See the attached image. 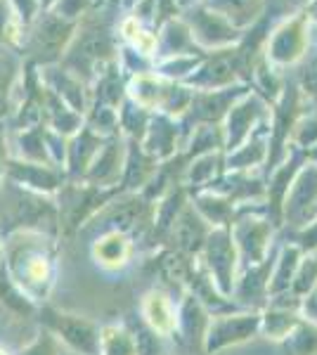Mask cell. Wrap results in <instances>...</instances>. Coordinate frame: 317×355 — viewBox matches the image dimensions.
<instances>
[{
  "label": "cell",
  "instance_id": "26",
  "mask_svg": "<svg viewBox=\"0 0 317 355\" xmlns=\"http://www.w3.org/2000/svg\"><path fill=\"white\" fill-rule=\"evenodd\" d=\"M93 5V0H57L55 5V15L62 17V19H78V17H83L88 12V8Z\"/></svg>",
  "mask_w": 317,
  "mask_h": 355
},
{
  "label": "cell",
  "instance_id": "15",
  "mask_svg": "<svg viewBox=\"0 0 317 355\" xmlns=\"http://www.w3.org/2000/svg\"><path fill=\"white\" fill-rule=\"evenodd\" d=\"M142 311H145V320L147 324L152 327V331L157 334H171L175 329V311H173L171 301L166 299L164 294L159 291H152L147 296L145 303H142Z\"/></svg>",
  "mask_w": 317,
  "mask_h": 355
},
{
  "label": "cell",
  "instance_id": "14",
  "mask_svg": "<svg viewBox=\"0 0 317 355\" xmlns=\"http://www.w3.org/2000/svg\"><path fill=\"white\" fill-rule=\"evenodd\" d=\"M228 114V140H230V147H237L241 140L249 133L251 123L256 121L258 116L263 114V102L258 97H246L241 105H234L230 107Z\"/></svg>",
  "mask_w": 317,
  "mask_h": 355
},
{
  "label": "cell",
  "instance_id": "25",
  "mask_svg": "<svg viewBox=\"0 0 317 355\" xmlns=\"http://www.w3.org/2000/svg\"><path fill=\"white\" fill-rule=\"evenodd\" d=\"M308 5H310V0H265V10H268V15L284 17V19L291 15L303 12Z\"/></svg>",
  "mask_w": 317,
  "mask_h": 355
},
{
  "label": "cell",
  "instance_id": "2",
  "mask_svg": "<svg viewBox=\"0 0 317 355\" xmlns=\"http://www.w3.org/2000/svg\"><path fill=\"white\" fill-rule=\"evenodd\" d=\"M114 53H117V45H114L107 17L102 12L85 17L83 26H78V33H74L71 43H69L65 57L67 71H71L76 78L93 76L97 67L114 60Z\"/></svg>",
  "mask_w": 317,
  "mask_h": 355
},
{
  "label": "cell",
  "instance_id": "29",
  "mask_svg": "<svg viewBox=\"0 0 317 355\" xmlns=\"http://www.w3.org/2000/svg\"><path fill=\"white\" fill-rule=\"evenodd\" d=\"M180 3L185 5V0H180ZM187 5H189V8H192V0H187Z\"/></svg>",
  "mask_w": 317,
  "mask_h": 355
},
{
  "label": "cell",
  "instance_id": "28",
  "mask_svg": "<svg viewBox=\"0 0 317 355\" xmlns=\"http://www.w3.org/2000/svg\"><path fill=\"white\" fill-rule=\"evenodd\" d=\"M305 17H308L310 24L317 26V0H310V5L305 8Z\"/></svg>",
  "mask_w": 317,
  "mask_h": 355
},
{
  "label": "cell",
  "instance_id": "8",
  "mask_svg": "<svg viewBox=\"0 0 317 355\" xmlns=\"http://www.w3.org/2000/svg\"><path fill=\"white\" fill-rule=\"evenodd\" d=\"M201 5L221 15L225 21H230L241 33L256 26L265 12V0H201Z\"/></svg>",
  "mask_w": 317,
  "mask_h": 355
},
{
  "label": "cell",
  "instance_id": "7",
  "mask_svg": "<svg viewBox=\"0 0 317 355\" xmlns=\"http://www.w3.org/2000/svg\"><path fill=\"white\" fill-rule=\"evenodd\" d=\"M5 173L12 180V185H19L36 194H50L62 187V173L50 164L12 159V162L5 164Z\"/></svg>",
  "mask_w": 317,
  "mask_h": 355
},
{
  "label": "cell",
  "instance_id": "13",
  "mask_svg": "<svg viewBox=\"0 0 317 355\" xmlns=\"http://www.w3.org/2000/svg\"><path fill=\"white\" fill-rule=\"evenodd\" d=\"M157 45H161V53L169 57H178V55H197L201 57L204 53L194 45L192 33H189L187 24L182 19H169L161 28V36L157 38Z\"/></svg>",
  "mask_w": 317,
  "mask_h": 355
},
{
  "label": "cell",
  "instance_id": "10",
  "mask_svg": "<svg viewBox=\"0 0 317 355\" xmlns=\"http://www.w3.org/2000/svg\"><path fill=\"white\" fill-rule=\"evenodd\" d=\"M102 220L114 232L130 234L140 227V223L147 220V202H142V199H123V202H117L102 214Z\"/></svg>",
  "mask_w": 317,
  "mask_h": 355
},
{
  "label": "cell",
  "instance_id": "19",
  "mask_svg": "<svg viewBox=\"0 0 317 355\" xmlns=\"http://www.w3.org/2000/svg\"><path fill=\"white\" fill-rule=\"evenodd\" d=\"M17 62L8 50H0V116L10 112V93H12Z\"/></svg>",
  "mask_w": 317,
  "mask_h": 355
},
{
  "label": "cell",
  "instance_id": "17",
  "mask_svg": "<svg viewBox=\"0 0 317 355\" xmlns=\"http://www.w3.org/2000/svg\"><path fill=\"white\" fill-rule=\"evenodd\" d=\"M166 88L169 85L161 83L157 76H149V73H137L132 78V85H130V97L137 107L142 110H149V107H161V100L166 95Z\"/></svg>",
  "mask_w": 317,
  "mask_h": 355
},
{
  "label": "cell",
  "instance_id": "30",
  "mask_svg": "<svg viewBox=\"0 0 317 355\" xmlns=\"http://www.w3.org/2000/svg\"><path fill=\"white\" fill-rule=\"evenodd\" d=\"M5 173V166H0V175H3Z\"/></svg>",
  "mask_w": 317,
  "mask_h": 355
},
{
  "label": "cell",
  "instance_id": "31",
  "mask_svg": "<svg viewBox=\"0 0 317 355\" xmlns=\"http://www.w3.org/2000/svg\"><path fill=\"white\" fill-rule=\"evenodd\" d=\"M0 154H3V140H0Z\"/></svg>",
  "mask_w": 317,
  "mask_h": 355
},
{
  "label": "cell",
  "instance_id": "32",
  "mask_svg": "<svg viewBox=\"0 0 317 355\" xmlns=\"http://www.w3.org/2000/svg\"><path fill=\"white\" fill-rule=\"evenodd\" d=\"M0 355H8V353H5V351H3V348H0Z\"/></svg>",
  "mask_w": 317,
  "mask_h": 355
},
{
  "label": "cell",
  "instance_id": "27",
  "mask_svg": "<svg viewBox=\"0 0 317 355\" xmlns=\"http://www.w3.org/2000/svg\"><path fill=\"white\" fill-rule=\"evenodd\" d=\"M15 10H17V17L26 24H31L33 17L38 12V0H12Z\"/></svg>",
  "mask_w": 317,
  "mask_h": 355
},
{
  "label": "cell",
  "instance_id": "5",
  "mask_svg": "<svg viewBox=\"0 0 317 355\" xmlns=\"http://www.w3.org/2000/svg\"><path fill=\"white\" fill-rule=\"evenodd\" d=\"M45 329L62 341L74 355H100V329L90 320L69 315L55 308L43 311Z\"/></svg>",
  "mask_w": 317,
  "mask_h": 355
},
{
  "label": "cell",
  "instance_id": "22",
  "mask_svg": "<svg viewBox=\"0 0 317 355\" xmlns=\"http://www.w3.org/2000/svg\"><path fill=\"white\" fill-rule=\"evenodd\" d=\"M197 218H194L192 211H185V214L178 218V225H175V234H178V242H180L185 249H194L197 246V239H199V225H194Z\"/></svg>",
  "mask_w": 317,
  "mask_h": 355
},
{
  "label": "cell",
  "instance_id": "23",
  "mask_svg": "<svg viewBox=\"0 0 317 355\" xmlns=\"http://www.w3.org/2000/svg\"><path fill=\"white\" fill-rule=\"evenodd\" d=\"M0 41L15 43L19 41V26H17V17L12 15L8 0H0Z\"/></svg>",
  "mask_w": 317,
  "mask_h": 355
},
{
  "label": "cell",
  "instance_id": "16",
  "mask_svg": "<svg viewBox=\"0 0 317 355\" xmlns=\"http://www.w3.org/2000/svg\"><path fill=\"white\" fill-rule=\"evenodd\" d=\"M0 303H3L8 311H12L17 315H31L33 311H36L33 301L28 299L24 291L19 289V284L10 277V272H8V268H5L3 261H0Z\"/></svg>",
  "mask_w": 317,
  "mask_h": 355
},
{
  "label": "cell",
  "instance_id": "33",
  "mask_svg": "<svg viewBox=\"0 0 317 355\" xmlns=\"http://www.w3.org/2000/svg\"><path fill=\"white\" fill-rule=\"evenodd\" d=\"M71 355H74V353H71Z\"/></svg>",
  "mask_w": 317,
  "mask_h": 355
},
{
  "label": "cell",
  "instance_id": "4",
  "mask_svg": "<svg viewBox=\"0 0 317 355\" xmlns=\"http://www.w3.org/2000/svg\"><path fill=\"white\" fill-rule=\"evenodd\" d=\"M182 21L187 24L192 41L201 53H216V50L232 48V45L241 41L239 28H234L230 21H225L221 15L204 8L201 3L192 5L187 10V15L182 17Z\"/></svg>",
  "mask_w": 317,
  "mask_h": 355
},
{
  "label": "cell",
  "instance_id": "12",
  "mask_svg": "<svg viewBox=\"0 0 317 355\" xmlns=\"http://www.w3.org/2000/svg\"><path fill=\"white\" fill-rule=\"evenodd\" d=\"M100 145H102V137H97L90 128L80 130V133L74 137L71 142H69V147H67V166H69V171H71L74 178L85 175L88 166L93 164L95 154L102 150Z\"/></svg>",
  "mask_w": 317,
  "mask_h": 355
},
{
  "label": "cell",
  "instance_id": "3",
  "mask_svg": "<svg viewBox=\"0 0 317 355\" xmlns=\"http://www.w3.org/2000/svg\"><path fill=\"white\" fill-rule=\"evenodd\" d=\"M310 36H313V24L308 21L305 12L286 17L268 36L263 48V57L268 60L270 67L298 64L305 57V53H308Z\"/></svg>",
  "mask_w": 317,
  "mask_h": 355
},
{
  "label": "cell",
  "instance_id": "18",
  "mask_svg": "<svg viewBox=\"0 0 317 355\" xmlns=\"http://www.w3.org/2000/svg\"><path fill=\"white\" fill-rule=\"evenodd\" d=\"M100 355H137V343L123 327H105L100 331Z\"/></svg>",
  "mask_w": 317,
  "mask_h": 355
},
{
  "label": "cell",
  "instance_id": "6",
  "mask_svg": "<svg viewBox=\"0 0 317 355\" xmlns=\"http://www.w3.org/2000/svg\"><path fill=\"white\" fill-rule=\"evenodd\" d=\"M76 24L69 19H62L55 12L40 15L36 21H31V33H28L26 50L36 62H55L74 38Z\"/></svg>",
  "mask_w": 317,
  "mask_h": 355
},
{
  "label": "cell",
  "instance_id": "11",
  "mask_svg": "<svg viewBox=\"0 0 317 355\" xmlns=\"http://www.w3.org/2000/svg\"><path fill=\"white\" fill-rule=\"evenodd\" d=\"M130 254H132V244L128 234H121L114 230L102 234L93 244V259L102 268H109V270H117V268L126 266L130 261Z\"/></svg>",
  "mask_w": 317,
  "mask_h": 355
},
{
  "label": "cell",
  "instance_id": "1",
  "mask_svg": "<svg viewBox=\"0 0 317 355\" xmlns=\"http://www.w3.org/2000/svg\"><path fill=\"white\" fill-rule=\"evenodd\" d=\"M45 242L48 239L43 232H19L8 246V259L3 261L10 277L33 303L48 296L55 277L53 249Z\"/></svg>",
  "mask_w": 317,
  "mask_h": 355
},
{
  "label": "cell",
  "instance_id": "24",
  "mask_svg": "<svg viewBox=\"0 0 317 355\" xmlns=\"http://www.w3.org/2000/svg\"><path fill=\"white\" fill-rule=\"evenodd\" d=\"M19 355H62V353L57 351V339L45 329V331H40L26 348H22Z\"/></svg>",
  "mask_w": 317,
  "mask_h": 355
},
{
  "label": "cell",
  "instance_id": "21",
  "mask_svg": "<svg viewBox=\"0 0 317 355\" xmlns=\"http://www.w3.org/2000/svg\"><path fill=\"white\" fill-rule=\"evenodd\" d=\"M303 67H301V88L303 93L317 97V38L310 36L308 53L303 57Z\"/></svg>",
  "mask_w": 317,
  "mask_h": 355
},
{
  "label": "cell",
  "instance_id": "20",
  "mask_svg": "<svg viewBox=\"0 0 317 355\" xmlns=\"http://www.w3.org/2000/svg\"><path fill=\"white\" fill-rule=\"evenodd\" d=\"M132 150L126 159V187H137L140 182H145V178L152 173V168H145L152 162L145 152L137 150V145H130Z\"/></svg>",
  "mask_w": 317,
  "mask_h": 355
},
{
  "label": "cell",
  "instance_id": "9",
  "mask_svg": "<svg viewBox=\"0 0 317 355\" xmlns=\"http://www.w3.org/2000/svg\"><path fill=\"white\" fill-rule=\"evenodd\" d=\"M123 150H121L119 142H109L107 147H102L100 152L95 154L93 164L85 171V180L95 187H109L119 180L121 171H123Z\"/></svg>",
  "mask_w": 317,
  "mask_h": 355
}]
</instances>
